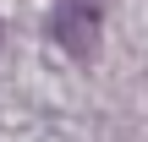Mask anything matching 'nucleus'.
Here are the masks:
<instances>
[{
    "label": "nucleus",
    "instance_id": "nucleus-1",
    "mask_svg": "<svg viewBox=\"0 0 148 142\" xmlns=\"http://www.w3.org/2000/svg\"><path fill=\"white\" fill-rule=\"evenodd\" d=\"M104 5H110V0H55V16H49V38H55V44H60L71 60H93V55H99Z\"/></svg>",
    "mask_w": 148,
    "mask_h": 142
}]
</instances>
